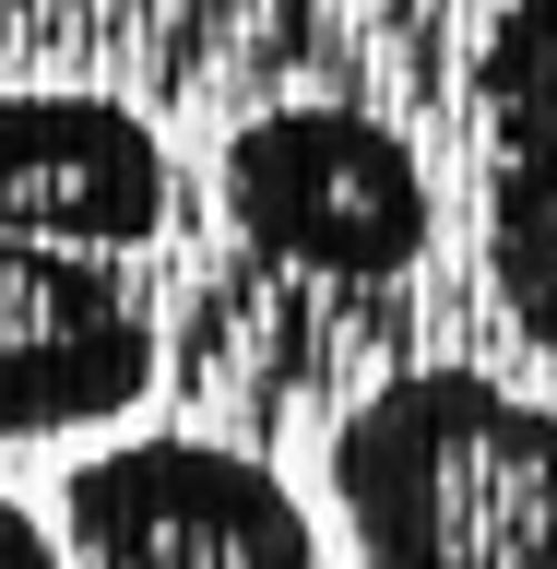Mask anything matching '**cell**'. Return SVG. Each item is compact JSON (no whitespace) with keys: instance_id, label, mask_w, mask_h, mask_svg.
I'll list each match as a JSON object with an SVG mask.
<instances>
[{"instance_id":"cell-2","label":"cell","mask_w":557,"mask_h":569,"mask_svg":"<svg viewBox=\"0 0 557 569\" xmlns=\"http://www.w3.org/2000/svg\"><path fill=\"white\" fill-rule=\"evenodd\" d=\"M213 202L238 226L249 261L273 273H320V284H391L427 261V167L416 142L368 119V107H261L226 167H213Z\"/></svg>"},{"instance_id":"cell-1","label":"cell","mask_w":557,"mask_h":569,"mask_svg":"<svg viewBox=\"0 0 557 569\" xmlns=\"http://www.w3.org/2000/svg\"><path fill=\"white\" fill-rule=\"evenodd\" d=\"M356 569H557V403L487 368H404L332 427Z\"/></svg>"},{"instance_id":"cell-4","label":"cell","mask_w":557,"mask_h":569,"mask_svg":"<svg viewBox=\"0 0 557 569\" xmlns=\"http://www.w3.org/2000/svg\"><path fill=\"white\" fill-rule=\"evenodd\" d=\"M167 202L178 178L142 107L83 96V83H12L0 96V238L107 261V249L155 238Z\"/></svg>"},{"instance_id":"cell-3","label":"cell","mask_w":557,"mask_h":569,"mask_svg":"<svg viewBox=\"0 0 557 569\" xmlns=\"http://www.w3.org/2000/svg\"><path fill=\"white\" fill-rule=\"evenodd\" d=\"M60 558L71 569H332L297 487L226 439L83 451L60 475Z\"/></svg>"},{"instance_id":"cell-7","label":"cell","mask_w":557,"mask_h":569,"mask_svg":"<svg viewBox=\"0 0 557 569\" xmlns=\"http://www.w3.org/2000/svg\"><path fill=\"white\" fill-rule=\"evenodd\" d=\"M0 569H71L60 533H36V510H12V498H0Z\"/></svg>"},{"instance_id":"cell-6","label":"cell","mask_w":557,"mask_h":569,"mask_svg":"<svg viewBox=\"0 0 557 569\" xmlns=\"http://www.w3.org/2000/svg\"><path fill=\"white\" fill-rule=\"evenodd\" d=\"M487 273L557 368V0L487 24Z\"/></svg>"},{"instance_id":"cell-5","label":"cell","mask_w":557,"mask_h":569,"mask_svg":"<svg viewBox=\"0 0 557 569\" xmlns=\"http://www.w3.org/2000/svg\"><path fill=\"white\" fill-rule=\"evenodd\" d=\"M155 391L142 297L107 261L0 238V439H83Z\"/></svg>"}]
</instances>
